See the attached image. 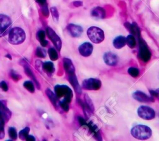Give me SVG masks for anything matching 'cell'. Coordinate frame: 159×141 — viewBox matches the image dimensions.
Segmentation results:
<instances>
[{"label":"cell","mask_w":159,"mask_h":141,"mask_svg":"<svg viewBox=\"0 0 159 141\" xmlns=\"http://www.w3.org/2000/svg\"><path fill=\"white\" fill-rule=\"evenodd\" d=\"M103 60L106 64L109 66H115L118 63L119 57L115 53L108 52H106L103 56Z\"/></svg>","instance_id":"obj_12"},{"label":"cell","mask_w":159,"mask_h":141,"mask_svg":"<svg viewBox=\"0 0 159 141\" xmlns=\"http://www.w3.org/2000/svg\"><path fill=\"white\" fill-rule=\"evenodd\" d=\"M42 66L43 70L49 75H52L55 71L54 65L51 61H45L43 63Z\"/></svg>","instance_id":"obj_21"},{"label":"cell","mask_w":159,"mask_h":141,"mask_svg":"<svg viewBox=\"0 0 159 141\" xmlns=\"http://www.w3.org/2000/svg\"><path fill=\"white\" fill-rule=\"evenodd\" d=\"M41 7V12H42V14H43V16L47 17L49 15V10H48V6H47V4H43L42 6H40Z\"/></svg>","instance_id":"obj_35"},{"label":"cell","mask_w":159,"mask_h":141,"mask_svg":"<svg viewBox=\"0 0 159 141\" xmlns=\"http://www.w3.org/2000/svg\"><path fill=\"white\" fill-rule=\"evenodd\" d=\"M0 88H1L4 91H7L8 90V86L6 81H2L0 82Z\"/></svg>","instance_id":"obj_38"},{"label":"cell","mask_w":159,"mask_h":141,"mask_svg":"<svg viewBox=\"0 0 159 141\" xmlns=\"http://www.w3.org/2000/svg\"><path fill=\"white\" fill-rule=\"evenodd\" d=\"M37 37L42 47H46L48 45V41L45 39V34L43 30H40L38 31L37 33Z\"/></svg>","instance_id":"obj_24"},{"label":"cell","mask_w":159,"mask_h":141,"mask_svg":"<svg viewBox=\"0 0 159 141\" xmlns=\"http://www.w3.org/2000/svg\"><path fill=\"white\" fill-rule=\"evenodd\" d=\"M68 80H69L70 83H71V84L73 87L76 93H78V94H81V86H80L79 83H78V81L77 80V78H76V76L75 73L68 75Z\"/></svg>","instance_id":"obj_17"},{"label":"cell","mask_w":159,"mask_h":141,"mask_svg":"<svg viewBox=\"0 0 159 141\" xmlns=\"http://www.w3.org/2000/svg\"><path fill=\"white\" fill-rule=\"evenodd\" d=\"M138 116L145 120L153 119L155 116V111L147 106H140L137 109Z\"/></svg>","instance_id":"obj_7"},{"label":"cell","mask_w":159,"mask_h":141,"mask_svg":"<svg viewBox=\"0 0 159 141\" xmlns=\"http://www.w3.org/2000/svg\"><path fill=\"white\" fill-rule=\"evenodd\" d=\"M6 57H7L9 60H12V57H11V56L9 55V54H7V55H6V56H5Z\"/></svg>","instance_id":"obj_43"},{"label":"cell","mask_w":159,"mask_h":141,"mask_svg":"<svg viewBox=\"0 0 159 141\" xmlns=\"http://www.w3.org/2000/svg\"><path fill=\"white\" fill-rule=\"evenodd\" d=\"M45 93H46V95L47 96V97L48 98L49 100L51 101L52 104L53 105L54 107H57V106H58V98L56 96L55 94H54L49 88H47L46 90H45Z\"/></svg>","instance_id":"obj_23"},{"label":"cell","mask_w":159,"mask_h":141,"mask_svg":"<svg viewBox=\"0 0 159 141\" xmlns=\"http://www.w3.org/2000/svg\"><path fill=\"white\" fill-rule=\"evenodd\" d=\"M25 140H27V141H34V140H35V137L33 135H28V136L27 137Z\"/></svg>","instance_id":"obj_40"},{"label":"cell","mask_w":159,"mask_h":141,"mask_svg":"<svg viewBox=\"0 0 159 141\" xmlns=\"http://www.w3.org/2000/svg\"><path fill=\"white\" fill-rule=\"evenodd\" d=\"M91 15L97 19H104L106 16V11L104 8L97 6L91 9Z\"/></svg>","instance_id":"obj_18"},{"label":"cell","mask_w":159,"mask_h":141,"mask_svg":"<svg viewBox=\"0 0 159 141\" xmlns=\"http://www.w3.org/2000/svg\"><path fill=\"white\" fill-rule=\"evenodd\" d=\"M9 136L10 139L12 140H15L17 138V134L16 129L14 127H9L8 130Z\"/></svg>","instance_id":"obj_30"},{"label":"cell","mask_w":159,"mask_h":141,"mask_svg":"<svg viewBox=\"0 0 159 141\" xmlns=\"http://www.w3.org/2000/svg\"><path fill=\"white\" fill-rule=\"evenodd\" d=\"M66 29L70 35L73 37H79L83 32V29L80 25L74 24H69L66 26Z\"/></svg>","instance_id":"obj_13"},{"label":"cell","mask_w":159,"mask_h":141,"mask_svg":"<svg viewBox=\"0 0 159 141\" xmlns=\"http://www.w3.org/2000/svg\"><path fill=\"white\" fill-rule=\"evenodd\" d=\"M54 90L57 98H63V99L69 103L71 101L73 92L68 86L57 84L54 87Z\"/></svg>","instance_id":"obj_3"},{"label":"cell","mask_w":159,"mask_h":141,"mask_svg":"<svg viewBox=\"0 0 159 141\" xmlns=\"http://www.w3.org/2000/svg\"><path fill=\"white\" fill-rule=\"evenodd\" d=\"M12 21L9 17L4 14H0V37H4L10 31Z\"/></svg>","instance_id":"obj_5"},{"label":"cell","mask_w":159,"mask_h":141,"mask_svg":"<svg viewBox=\"0 0 159 141\" xmlns=\"http://www.w3.org/2000/svg\"><path fill=\"white\" fill-rule=\"evenodd\" d=\"M78 51L81 55L83 57H89L93 51V46L89 42H84L78 47Z\"/></svg>","instance_id":"obj_14"},{"label":"cell","mask_w":159,"mask_h":141,"mask_svg":"<svg viewBox=\"0 0 159 141\" xmlns=\"http://www.w3.org/2000/svg\"><path fill=\"white\" fill-rule=\"evenodd\" d=\"M46 32L47 34L48 38L53 42L56 48L60 51L61 48V41L60 38L51 27H47Z\"/></svg>","instance_id":"obj_10"},{"label":"cell","mask_w":159,"mask_h":141,"mask_svg":"<svg viewBox=\"0 0 159 141\" xmlns=\"http://www.w3.org/2000/svg\"><path fill=\"white\" fill-rule=\"evenodd\" d=\"M139 40V57L144 62H147L151 58L152 53L149 50L145 42L141 38Z\"/></svg>","instance_id":"obj_6"},{"label":"cell","mask_w":159,"mask_h":141,"mask_svg":"<svg viewBox=\"0 0 159 141\" xmlns=\"http://www.w3.org/2000/svg\"><path fill=\"white\" fill-rule=\"evenodd\" d=\"M131 135L139 140H147L149 139L152 134L151 129L145 125H136L130 130Z\"/></svg>","instance_id":"obj_1"},{"label":"cell","mask_w":159,"mask_h":141,"mask_svg":"<svg viewBox=\"0 0 159 141\" xmlns=\"http://www.w3.org/2000/svg\"><path fill=\"white\" fill-rule=\"evenodd\" d=\"M22 63H23V64H22V66H24L25 73H26V75H27L29 78H30L33 80V81H34V82L35 83V86H36L37 88L38 89H40V83H39V82L37 81V78H35V76H34V73H33L32 70L30 69V68L29 66V65L27 64V63H26L25 61H24Z\"/></svg>","instance_id":"obj_16"},{"label":"cell","mask_w":159,"mask_h":141,"mask_svg":"<svg viewBox=\"0 0 159 141\" xmlns=\"http://www.w3.org/2000/svg\"><path fill=\"white\" fill-rule=\"evenodd\" d=\"M126 44L131 48H133L136 45V40L134 35H129L126 37Z\"/></svg>","instance_id":"obj_25"},{"label":"cell","mask_w":159,"mask_h":141,"mask_svg":"<svg viewBox=\"0 0 159 141\" xmlns=\"http://www.w3.org/2000/svg\"><path fill=\"white\" fill-rule=\"evenodd\" d=\"M11 112L4 103L0 101V119L3 120L5 122H7L11 119Z\"/></svg>","instance_id":"obj_15"},{"label":"cell","mask_w":159,"mask_h":141,"mask_svg":"<svg viewBox=\"0 0 159 141\" xmlns=\"http://www.w3.org/2000/svg\"><path fill=\"white\" fill-rule=\"evenodd\" d=\"M151 93V94L153 96H155L157 97L159 99V88L155 89V90H152L150 91Z\"/></svg>","instance_id":"obj_39"},{"label":"cell","mask_w":159,"mask_h":141,"mask_svg":"<svg viewBox=\"0 0 159 141\" xmlns=\"http://www.w3.org/2000/svg\"><path fill=\"white\" fill-rule=\"evenodd\" d=\"M84 104L85 105L88 107V108L92 112H93L94 111V106L93 104V102L91 100V99L89 98V96L87 94L84 95Z\"/></svg>","instance_id":"obj_29"},{"label":"cell","mask_w":159,"mask_h":141,"mask_svg":"<svg viewBox=\"0 0 159 141\" xmlns=\"http://www.w3.org/2000/svg\"><path fill=\"white\" fill-rule=\"evenodd\" d=\"M35 55L39 58H45L46 57L45 50L40 47H37L35 50Z\"/></svg>","instance_id":"obj_31"},{"label":"cell","mask_w":159,"mask_h":141,"mask_svg":"<svg viewBox=\"0 0 159 141\" xmlns=\"http://www.w3.org/2000/svg\"><path fill=\"white\" fill-rule=\"evenodd\" d=\"M132 97L134 99L141 102H153L154 99L153 97L149 96L145 93L140 91H135L132 93Z\"/></svg>","instance_id":"obj_11"},{"label":"cell","mask_w":159,"mask_h":141,"mask_svg":"<svg viewBox=\"0 0 159 141\" xmlns=\"http://www.w3.org/2000/svg\"><path fill=\"white\" fill-rule=\"evenodd\" d=\"M113 45L117 49H120L126 44V37L122 35L116 37L113 40Z\"/></svg>","instance_id":"obj_20"},{"label":"cell","mask_w":159,"mask_h":141,"mask_svg":"<svg viewBox=\"0 0 159 141\" xmlns=\"http://www.w3.org/2000/svg\"><path fill=\"white\" fill-rule=\"evenodd\" d=\"M24 87L29 92L33 93L35 91V87L33 83L31 81H25L23 84Z\"/></svg>","instance_id":"obj_27"},{"label":"cell","mask_w":159,"mask_h":141,"mask_svg":"<svg viewBox=\"0 0 159 141\" xmlns=\"http://www.w3.org/2000/svg\"><path fill=\"white\" fill-rule=\"evenodd\" d=\"M48 53L50 57V58L52 61H55L58 58V55L57 50L54 48H50L48 50Z\"/></svg>","instance_id":"obj_26"},{"label":"cell","mask_w":159,"mask_h":141,"mask_svg":"<svg viewBox=\"0 0 159 141\" xmlns=\"http://www.w3.org/2000/svg\"><path fill=\"white\" fill-rule=\"evenodd\" d=\"M30 131V128L28 127H25L24 129L21 130L19 133V138L22 140H26V138L28 136V134Z\"/></svg>","instance_id":"obj_28"},{"label":"cell","mask_w":159,"mask_h":141,"mask_svg":"<svg viewBox=\"0 0 159 141\" xmlns=\"http://www.w3.org/2000/svg\"><path fill=\"white\" fill-rule=\"evenodd\" d=\"M35 1L39 4H40V6L43 5V4H45L47 3V0H35Z\"/></svg>","instance_id":"obj_42"},{"label":"cell","mask_w":159,"mask_h":141,"mask_svg":"<svg viewBox=\"0 0 159 141\" xmlns=\"http://www.w3.org/2000/svg\"><path fill=\"white\" fill-rule=\"evenodd\" d=\"M101 87V81L97 78H88L82 82V88L87 90H98Z\"/></svg>","instance_id":"obj_8"},{"label":"cell","mask_w":159,"mask_h":141,"mask_svg":"<svg viewBox=\"0 0 159 141\" xmlns=\"http://www.w3.org/2000/svg\"><path fill=\"white\" fill-rule=\"evenodd\" d=\"M125 26L129 30V31L131 32L132 35H135L139 39L140 38V31L137 24H135V23L132 24L129 23H125Z\"/></svg>","instance_id":"obj_22"},{"label":"cell","mask_w":159,"mask_h":141,"mask_svg":"<svg viewBox=\"0 0 159 141\" xmlns=\"http://www.w3.org/2000/svg\"><path fill=\"white\" fill-rule=\"evenodd\" d=\"M50 12H51L52 16L54 20L58 21V19H59V14H58L57 9L55 7H52L50 8Z\"/></svg>","instance_id":"obj_34"},{"label":"cell","mask_w":159,"mask_h":141,"mask_svg":"<svg viewBox=\"0 0 159 141\" xmlns=\"http://www.w3.org/2000/svg\"><path fill=\"white\" fill-rule=\"evenodd\" d=\"M79 121L81 125H86L88 127L90 132H91V134H93V136L96 138V139L98 140H101L102 139L98 127L95 124H94L91 121L89 122H86L84 119L80 117H79Z\"/></svg>","instance_id":"obj_9"},{"label":"cell","mask_w":159,"mask_h":141,"mask_svg":"<svg viewBox=\"0 0 159 141\" xmlns=\"http://www.w3.org/2000/svg\"><path fill=\"white\" fill-rule=\"evenodd\" d=\"M73 5L76 7H78V6H81L83 5V2L81 1H75L73 2Z\"/></svg>","instance_id":"obj_41"},{"label":"cell","mask_w":159,"mask_h":141,"mask_svg":"<svg viewBox=\"0 0 159 141\" xmlns=\"http://www.w3.org/2000/svg\"><path fill=\"white\" fill-rule=\"evenodd\" d=\"M59 106L61 107V109H63V110H64L65 112L68 111L69 110V102H68L62 99L60 100L58 102Z\"/></svg>","instance_id":"obj_33"},{"label":"cell","mask_w":159,"mask_h":141,"mask_svg":"<svg viewBox=\"0 0 159 141\" xmlns=\"http://www.w3.org/2000/svg\"><path fill=\"white\" fill-rule=\"evenodd\" d=\"M4 124H5V122L3 120L1 119V121H0V139H2L5 135Z\"/></svg>","instance_id":"obj_36"},{"label":"cell","mask_w":159,"mask_h":141,"mask_svg":"<svg viewBox=\"0 0 159 141\" xmlns=\"http://www.w3.org/2000/svg\"><path fill=\"white\" fill-rule=\"evenodd\" d=\"M25 39V33L20 27H14L10 30L9 32L8 41L12 45H19L22 43Z\"/></svg>","instance_id":"obj_2"},{"label":"cell","mask_w":159,"mask_h":141,"mask_svg":"<svg viewBox=\"0 0 159 141\" xmlns=\"http://www.w3.org/2000/svg\"><path fill=\"white\" fill-rule=\"evenodd\" d=\"M63 63L64 69L68 75L75 73V67L70 59L68 58H64L63 59Z\"/></svg>","instance_id":"obj_19"},{"label":"cell","mask_w":159,"mask_h":141,"mask_svg":"<svg viewBox=\"0 0 159 141\" xmlns=\"http://www.w3.org/2000/svg\"><path fill=\"white\" fill-rule=\"evenodd\" d=\"M128 73L132 77H137L139 75V70L137 68L130 67L128 69Z\"/></svg>","instance_id":"obj_32"},{"label":"cell","mask_w":159,"mask_h":141,"mask_svg":"<svg viewBox=\"0 0 159 141\" xmlns=\"http://www.w3.org/2000/svg\"><path fill=\"white\" fill-rule=\"evenodd\" d=\"M9 75H10V76L11 77V78H12L14 81H19V80H20L21 78H22V76H21L20 75L17 74V73H16L14 70H11Z\"/></svg>","instance_id":"obj_37"},{"label":"cell","mask_w":159,"mask_h":141,"mask_svg":"<svg viewBox=\"0 0 159 141\" xmlns=\"http://www.w3.org/2000/svg\"><path fill=\"white\" fill-rule=\"evenodd\" d=\"M87 35L90 40L94 43H99L104 39V31L96 26H92L88 29Z\"/></svg>","instance_id":"obj_4"}]
</instances>
